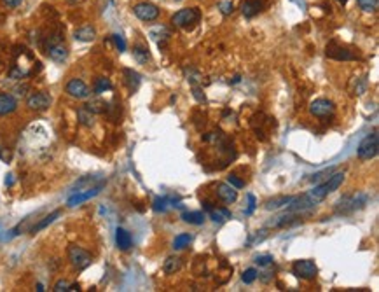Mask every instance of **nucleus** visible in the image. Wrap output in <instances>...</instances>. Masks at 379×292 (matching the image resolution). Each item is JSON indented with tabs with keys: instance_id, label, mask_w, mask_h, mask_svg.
Here are the masks:
<instances>
[{
	"instance_id": "3",
	"label": "nucleus",
	"mask_w": 379,
	"mask_h": 292,
	"mask_svg": "<svg viewBox=\"0 0 379 292\" xmlns=\"http://www.w3.org/2000/svg\"><path fill=\"white\" fill-rule=\"evenodd\" d=\"M201 20V11L198 7H185L176 11L171 16V25L180 30H193Z\"/></svg>"
},
{
	"instance_id": "38",
	"label": "nucleus",
	"mask_w": 379,
	"mask_h": 292,
	"mask_svg": "<svg viewBox=\"0 0 379 292\" xmlns=\"http://www.w3.org/2000/svg\"><path fill=\"white\" fill-rule=\"evenodd\" d=\"M68 289H70V283L63 278L58 280V282L54 283V290L56 292H68Z\"/></svg>"
},
{
	"instance_id": "32",
	"label": "nucleus",
	"mask_w": 379,
	"mask_h": 292,
	"mask_svg": "<svg viewBox=\"0 0 379 292\" xmlns=\"http://www.w3.org/2000/svg\"><path fill=\"white\" fill-rule=\"evenodd\" d=\"M193 94H194V98H196L198 104H207V94H205V91H203V87H201V86L194 84V86H193Z\"/></svg>"
},
{
	"instance_id": "46",
	"label": "nucleus",
	"mask_w": 379,
	"mask_h": 292,
	"mask_svg": "<svg viewBox=\"0 0 379 292\" xmlns=\"http://www.w3.org/2000/svg\"><path fill=\"white\" fill-rule=\"evenodd\" d=\"M37 290H39V292H42V290H44V285H42V283H40V282L37 283Z\"/></svg>"
},
{
	"instance_id": "40",
	"label": "nucleus",
	"mask_w": 379,
	"mask_h": 292,
	"mask_svg": "<svg viewBox=\"0 0 379 292\" xmlns=\"http://www.w3.org/2000/svg\"><path fill=\"white\" fill-rule=\"evenodd\" d=\"M332 173V168L330 170H323V171H320V173H316V175H313V177L310 178L311 182H315V180H322V178H325V175H330Z\"/></svg>"
},
{
	"instance_id": "8",
	"label": "nucleus",
	"mask_w": 379,
	"mask_h": 292,
	"mask_svg": "<svg viewBox=\"0 0 379 292\" xmlns=\"http://www.w3.org/2000/svg\"><path fill=\"white\" fill-rule=\"evenodd\" d=\"M133 14L138 18L140 21H145V23H150V21H156L159 18L161 11L157 6L150 2H138L137 6L133 7Z\"/></svg>"
},
{
	"instance_id": "36",
	"label": "nucleus",
	"mask_w": 379,
	"mask_h": 292,
	"mask_svg": "<svg viewBox=\"0 0 379 292\" xmlns=\"http://www.w3.org/2000/svg\"><path fill=\"white\" fill-rule=\"evenodd\" d=\"M185 74H187V81L193 84V86H194V84L200 82V79H201L200 72H196V70H193V68H191V70H185Z\"/></svg>"
},
{
	"instance_id": "11",
	"label": "nucleus",
	"mask_w": 379,
	"mask_h": 292,
	"mask_svg": "<svg viewBox=\"0 0 379 292\" xmlns=\"http://www.w3.org/2000/svg\"><path fill=\"white\" fill-rule=\"evenodd\" d=\"M65 91H67L68 96L75 98V100H86L91 94L87 84L80 81V79H70V81L65 84Z\"/></svg>"
},
{
	"instance_id": "23",
	"label": "nucleus",
	"mask_w": 379,
	"mask_h": 292,
	"mask_svg": "<svg viewBox=\"0 0 379 292\" xmlns=\"http://www.w3.org/2000/svg\"><path fill=\"white\" fill-rule=\"evenodd\" d=\"M61 215V210H54V212H51L49 215H46V217L42 219V221H39L37 224L34 226V228L30 229V233L32 235H35V233H39V231H42V229H46L47 226L49 224H53L54 221H56L58 217Z\"/></svg>"
},
{
	"instance_id": "21",
	"label": "nucleus",
	"mask_w": 379,
	"mask_h": 292,
	"mask_svg": "<svg viewBox=\"0 0 379 292\" xmlns=\"http://www.w3.org/2000/svg\"><path fill=\"white\" fill-rule=\"evenodd\" d=\"M133 58L135 61L140 65H145L150 61V53H149V47L145 46V44L142 42H137L133 46Z\"/></svg>"
},
{
	"instance_id": "43",
	"label": "nucleus",
	"mask_w": 379,
	"mask_h": 292,
	"mask_svg": "<svg viewBox=\"0 0 379 292\" xmlns=\"http://www.w3.org/2000/svg\"><path fill=\"white\" fill-rule=\"evenodd\" d=\"M241 81V75H234V77L233 79H231V81H229V84H238V82H240Z\"/></svg>"
},
{
	"instance_id": "19",
	"label": "nucleus",
	"mask_w": 379,
	"mask_h": 292,
	"mask_svg": "<svg viewBox=\"0 0 379 292\" xmlns=\"http://www.w3.org/2000/svg\"><path fill=\"white\" fill-rule=\"evenodd\" d=\"M170 37H171V34L164 27H157V28H154V30H150V39L157 42V47H159V49H164V47H166V42L170 41Z\"/></svg>"
},
{
	"instance_id": "16",
	"label": "nucleus",
	"mask_w": 379,
	"mask_h": 292,
	"mask_svg": "<svg viewBox=\"0 0 379 292\" xmlns=\"http://www.w3.org/2000/svg\"><path fill=\"white\" fill-rule=\"evenodd\" d=\"M18 109V100L16 96L9 93H0V118L2 116H9L13 114Z\"/></svg>"
},
{
	"instance_id": "14",
	"label": "nucleus",
	"mask_w": 379,
	"mask_h": 292,
	"mask_svg": "<svg viewBox=\"0 0 379 292\" xmlns=\"http://www.w3.org/2000/svg\"><path fill=\"white\" fill-rule=\"evenodd\" d=\"M215 192H217V198L222 200V202L227 203V205H231V203H234L238 200L236 189H234L231 184H226V182H220V184L217 185Z\"/></svg>"
},
{
	"instance_id": "48",
	"label": "nucleus",
	"mask_w": 379,
	"mask_h": 292,
	"mask_svg": "<svg viewBox=\"0 0 379 292\" xmlns=\"http://www.w3.org/2000/svg\"><path fill=\"white\" fill-rule=\"evenodd\" d=\"M175 2H182V0H175Z\"/></svg>"
},
{
	"instance_id": "37",
	"label": "nucleus",
	"mask_w": 379,
	"mask_h": 292,
	"mask_svg": "<svg viewBox=\"0 0 379 292\" xmlns=\"http://www.w3.org/2000/svg\"><path fill=\"white\" fill-rule=\"evenodd\" d=\"M210 219H212L213 222H219V224H222L226 219H224V215H222V212H220L219 209H213V210H210Z\"/></svg>"
},
{
	"instance_id": "17",
	"label": "nucleus",
	"mask_w": 379,
	"mask_h": 292,
	"mask_svg": "<svg viewBox=\"0 0 379 292\" xmlns=\"http://www.w3.org/2000/svg\"><path fill=\"white\" fill-rule=\"evenodd\" d=\"M116 245L119 250L126 252L133 247V236H131L130 231H126L124 228H117L116 229Z\"/></svg>"
},
{
	"instance_id": "42",
	"label": "nucleus",
	"mask_w": 379,
	"mask_h": 292,
	"mask_svg": "<svg viewBox=\"0 0 379 292\" xmlns=\"http://www.w3.org/2000/svg\"><path fill=\"white\" fill-rule=\"evenodd\" d=\"M13 177H14V175H11V173L6 177V185H7V187H11V185L14 184V178H13Z\"/></svg>"
},
{
	"instance_id": "12",
	"label": "nucleus",
	"mask_w": 379,
	"mask_h": 292,
	"mask_svg": "<svg viewBox=\"0 0 379 292\" xmlns=\"http://www.w3.org/2000/svg\"><path fill=\"white\" fill-rule=\"evenodd\" d=\"M102 187H104V184L94 185V187H89V189H84V191H77L75 194H72V196L68 198L67 205H68V207H77V205H80V203L87 202V200L94 198V196L100 194Z\"/></svg>"
},
{
	"instance_id": "44",
	"label": "nucleus",
	"mask_w": 379,
	"mask_h": 292,
	"mask_svg": "<svg viewBox=\"0 0 379 292\" xmlns=\"http://www.w3.org/2000/svg\"><path fill=\"white\" fill-rule=\"evenodd\" d=\"M255 135H257V138H260V140H264V131L262 130H255Z\"/></svg>"
},
{
	"instance_id": "4",
	"label": "nucleus",
	"mask_w": 379,
	"mask_h": 292,
	"mask_svg": "<svg viewBox=\"0 0 379 292\" xmlns=\"http://www.w3.org/2000/svg\"><path fill=\"white\" fill-rule=\"evenodd\" d=\"M379 152V135L377 131H372L369 133L362 142H360L358 149H356V156L362 161H370L377 156Z\"/></svg>"
},
{
	"instance_id": "25",
	"label": "nucleus",
	"mask_w": 379,
	"mask_h": 292,
	"mask_svg": "<svg viewBox=\"0 0 379 292\" xmlns=\"http://www.w3.org/2000/svg\"><path fill=\"white\" fill-rule=\"evenodd\" d=\"M180 268H182V259L178 255H170L163 264V269L166 275H175L176 271H180Z\"/></svg>"
},
{
	"instance_id": "24",
	"label": "nucleus",
	"mask_w": 379,
	"mask_h": 292,
	"mask_svg": "<svg viewBox=\"0 0 379 292\" xmlns=\"http://www.w3.org/2000/svg\"><path fill=\"white\" fill-rule=\"evenodd\" d=\"M180 219H182L183 222H187V224H193V226H201V224H205V221H207L205 212H183V214L180 215Z\"/></svg>"
},
{
	"instance_id": "39",
	"label": "nucleus",
	"mask_w": 379,
	"mask_h": 292,
	"mask_svg": "<svg viewBox=\"0 0 379 292\" xmlns=\"http://www.w3.org/2000/svg\"><path fill=\"white\" fill-rule=\"evenodd\" d=\"M255 207H257L255 196H253V194H248V209L245 210V214H246V215H252L253 210H255Z\"/></svg>"
},
{
	"instance_id": "9",
	"label": "nucleus",
	"mask_w": 379,
	"mask_h": 292,
	"mask_svg": "<svg viewBox=\"0 0 379 292\" xmlns=\"http://www.w3.org/2000/svg\"><path fill=\"white\" fill-rule=\"evenodd\" d=\"M51 104H53V98H51V94L46 93V91H37V93H32L30 96L27 98V107L35 112L47 111V109L51 107Z\"/></svg>"
},
{
	"instance_id": "33",
	"label": "nucleus",
	"mask_w": 379,
	"mask_h": 292,
	"mask_svg": "<svg viewBox=\"0 0 379 292\" xmlns=\"http://www.w3.org/2000/svg\"><path fill=\"white\" fill-rule=\"evenodd\" d=\"M273 262H274V257H273V255H269V254H266V255H257V257H255V264L260 266V268H266V266L273 264Z\"/></svg>"
},
{
	"instance_id": "31",
	"label": "nucleus",
	"mask_w": 379,
	"mask_h": 292,
	"mask_svg": "<svg viewBox=\"0 0 379 292\" xmlns=\"http://www.w3.org/2000/svg\"><path fill=\"white\" fill-rule=\"evenodd\" d=\"M219 11L224 16H231V14L234 13V4L231 2V0H222V2L219 4Z\"/></svg>"
},
{
	"instance_id": "27",
	"label": "nucleus",
	"mask_w": 379,
	"mask_h": 292,
	"mask_svg": "<svg viewBox=\"0 0 379 292\" xmlns=\"http://www.w3.org/2000/svg\"><path fill=\"white\" fill-rule=\"evenodd\" d=\"M193 243V235L191 233H180L173 240V249L175 250H183L185 247H189Z\"/></svg>"
},
{
	"instance_id": "22",
	"label": "nucleus",
	"mask_w": 379,
	"mask_h": 292,
	"mask_svg": "<svg viewBox=\"0 0 379 292\" xmlns=\"http://www.w3.org/2000/svg\"><path fill=\"white\" fill-rule=\"evenodd\" d=\"M77 121L86 128H93L94 126V112H91L86 105H82V107L77 111Z\"/></svg>"
},
{
	"instance_id": "18",
	"label": "nucleus",
	"mask_w": 379,
	"mask_h": 292,
	"mask_svg": "<svg viewBox=\"0 0 379 292\" xmlns=\"http://www.w3.org/2000/svg\"><path fill=\"white\" fill-rule=\"evenodd\" d=\"M73 39L79 42H93L97 39V28L93 25H84L73 32Z\"/></svg>"
},
{
	"instance_id": "28",
	"label": "nucleus",
	"mask_w": 379,
	"mask_h": 292,
	"mask_svg": "<svg viewBox=\"0 0 379 292\" xmlns=\"http://www.w3.org/2000/svg\"><path fill=\"white\" fill-rule=\"evenodd\" d=\"M112 82H110V79L107 77H98L94 79V86H93V91L97 94H102V93H107V91L112 89Z\"/></svg>"
},
{
	"instance_id": "34",
	"label": "nucleus",
	"mask_w": 379,
	"mask_h": 292,
	"mask_svg": "<svg viewBox=\"0 0 379 292\" xmlns=\"http://www.w3.org/2000/svg\"><path fill=\"white\" fill-rule=\"evenodd\" d=\"M112 42H114V46L117 47V51H119V53H124V51H126V41H124L123 35L114 34L112 35Z\"/></svg>"
},
{
	"instance_id": "10",
	"label": "nucleus",
	"mask_w": 379,
	"mask_h": 292,
	"mask_svg": "<svg viewBox=\"0 0 379 292\" xmlns=\"http://www.w3.org/2000/svg\"><path fill=\"white\" fill-rule=\"evenodd\" d=\"M325 54L329 58H332V60H337V61H351V60H356V58H358V54H355L351 49H348V47L339 46L337 42L327 44Z\"/></svg>"
},
{
	"instance_id": "2",
	"label": "nucleus",
	"mask_w": 379,
	"mask_h": 292,
	"mask_svg": "<svg viewBox=\"0 0 379 292\" xmlns=\"http://www.w3.org/2000/svg\"><path fill=\"white\" fill-rule=\"evenodd\" d=\"M369 203V196L365 192H355V194L343 196L339 202L336 203V214L337 215H349L355 214L356 210L365 209V205Z\"/></svg>"
},
{
	"instance_id": "45",
	"label": "nucleus",
	"mask_w": 379,
	"mask_h": 292,
	"mask_svg": "<svg viewBox=\"0 0 379 292\" xmlns=\"http://www.w3.org/2000/svg\"><path fill=\"white\" fill-rule=\"evenodd\" d=\"M79 289H80L79 283H70V289L68 290H79Z\"/></svg>"
},
{
	"instance_id": "7",
	"label": "nucleus",
	"mask_w": 379,
	"mask_h": 292,
	"mask_svg": "<svg viewBox=\"0 0 379 292\" xmlns=\"http://www.w3.org/2000/svg\"><path fill=\"white\" fill-rule=\"evenodd\" d=\"M310 112L311 116H315L318 119H330L334 116V112H336V107L327 98H316L310 104Z\"/></svg>"
},
{
	"instance_id": "20",
	"label": "nucleus",
	"mask_w": 379,
	"mask_h": 292,
	"mask_svg": "<svg viewBox=\"0 0 379 292\" xmlns=\"http://www.w3.org/2000/svg\"><path fill=\"white\" fill-rule=\"evenodd\" d=\"M124 84L128 86L130 91H137L140 87V82H142V77H140L138 72H135L133 68H124Z\"/></svg>"
},
{
	"instance_id": "1",
	"label": "nucleus",
	"mask_w": 379,
	"mask_h": 292,
	"mask_svg": "<svg viewBox=\"0 0 379 292\" xmlns=\"http://www.w3.org/2000/svg\"><path fill=\"white\" fill-rule=\"evenodd\" d=\"M344 171H337V173H330L329 175V180L323 182V184L316 185L315 189H311V191H308L306 194V200L311 203L313 207H316L318 203H322L323 200L327 198V196L330 194V192L337 191V189L341 187V184L344 182Z\"/></svg>"
},
{
	"instance_id": "13",
	"label": "nucleus",
	"mask_w": 379,
	"mask_h": 292,
	"mask_svg": "<svg viewBox=\"0 0 379 292\" xmlns=\"http://www.w3.org/2000/svg\"><path fill=\"white\" fill-rule=\"evenodd\" d=\"M46 54L54 61V63H63L68 58V49L63 42H54L46 46Z\"/></svg>"
},
{
	"instance_id": "5",
	"label": "nucleus",
	"mask_w": 379,
	"mask_h": 292,
	"mask_svg": "<svg viewBox=\"0 0 379 292\" xmlns=\"http://www.w3.org/2000/svg\"><path fill=\"white\" fill-rule=\"evenodd\" d=\"M67 254H68L70 266H72L73 269H77V271L86 269L87 266L91 264V261H93V257H91L89 252H87L86 249H82V247H79V245H70Z\"/></svg>"
},
{
	"instance_id": "26",
	"label": "nucleus",
	"mask_w": 379,
	"mask_h": 292,
	"mask_svg": "<svg viewBox=\"0 0 379 292\" xmlns=\"http://www.w3.org/2000/svg\"><path fill=\"white\" fill-rule=\"evenodd\" d=\"M292 200H294V196H278V198H273V200H269V202H266L264 209L266 210H279V209H283V207L289 205Z\"/></svg>"
},
{
	"instance_id": "30",
	"label": "nucleus",
	"mask_w": 379,
	"mask_h": 292,
	"mask_svg": "<svg viewBox=\"0 0 379 292\" xmlns=\"http://www.w3.org/2000/svg\"><path fill=\"white\" fill-rule=\"evenodd\" d=\"M257 276H259V271H257L255 268H248V269H245V271H243L241 280L246 283V285H250V283H253V282H255V280H257Z\"/></svg>"
},
{
	"instance_id": "47",
	"label": "nucleus",
	"mask_w": 379,
	"mask_h": 292,
	"mask_svg": "<svg viewBox=\"0 0 379 292\" xmlns=\"http://www.w3.org/2000/svg\"><path fill=\"white\" fill-rule=\"evenodd\" d=\"M337 2H339V4H343V6H344V4L348 2V0H337Z\"/></svg>"
},
{
	"instance_id": "29",
	"label": "nucleus",
	"mask_w": 379,
	"mask_h": 292,
	"mask_svg": "<svg viewBox=\"0 0 379 292\" xmlns=\"http://www.w3.org/2000/svg\"><path fill=\"white\" fill-rule=\"evenodd\" d=\"M356 4H358V7L363 13H369V14L377 13L379 0H356Z\"/></svg>"
},
{
	"instance_id": "6",
	"label": "nucleus",
	"mask_w": 379,
	"mask_h": 292,
	"mask_svg": "<svg viewBox=\"0 0 379 292\" xmlns=\"http://www.w3.org/2000/svg\"><path fill=\"white\" fill-rule=\"evenodd\" d=\"M292 275L301 280H313L318 275V268L311 259H299L292 264Z\"/></svg>"
},
{
	"instance_id": "35",
	"label": "nucleus",
	"mask_w": 379,
	"mask_h": 292,
	"mask_svg": "<svg viewBox=\"0 0 379 292\" xmlns=\"http://www.w3.org/2000/svg\"><path fill=\"white\" fill-rule=\"evenodd\" d=\"M227 184H231L234 189H243V187H245V180H241L236 173H231L229 177H227Z\"/></svg>"
},
{
	"instance_id": "15",
	"label": "nucleus",
	"mask_w": 379,
	"mask_h": 292,
	"mask_svg": "<svg viewBox=\"0 0 379 292\" xmlns=\"http://www.w3.org/2000/svg\"><path fill=\"white\" fill-rule=\"evenodd\" d=\"M264 9V0H243L241 2V14L245 18H253L260 14Z\"/></svg>"
},
{
	"instance_id": "41",
	"label": "nucleus",
	"mask_w": 379,
	"mask_h": 292,
	"mask_svg": "<svg viewBox=\"0 0 379 292\" xmlns=\"http://www.w3.org/2000/svg\"><path fill=\"white\" fill-rule=\"evenodd\" d=\"M4 4L7 7H11V9H16V7H20L23 4V0H4Z\"/></svg>"
}]
</instances>
